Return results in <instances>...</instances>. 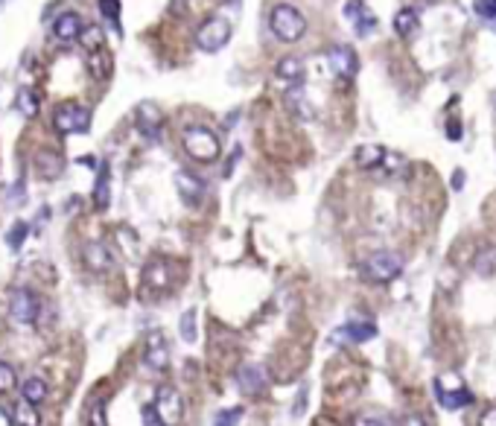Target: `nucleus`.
<instances>
[{
	"mask_svg": "<svg viewBox=\"0 0 496 426\" xmlns=\"http://www.w3.org/2000/svg\"><path fill=\"white\" fill-rule=\"evenodd\" d=\"M65 161H62V155H56L50 149H42V152H35V169L42 172L44 179H56L58 172H62Z\"/></svg>",
	"mask_w": 496,
	"mask_h": 426,
	"instance_id": "19",
	"label": "nucleus"
},
{
	"mask_svg": "<svg viewBox=\"0 0 496 426\" xmlns=\"http://www.w3.org/2000/svg\"><path fill=\"white\" fill-rule=\"evenodd\" d=\"M15 423H21V426H38V415L32 412V403H21L18 406V412H15Z\"/></svg>",
	"mask_w": 496,
	"mask_h": 426,
	"instance_id": "34",
	"label": "nucleus"
},
{
	"mask_svg": "<svg viewBox=\"0 0 496 426\" xmlns=\"http://www.w3.org/2000/svg\"><path fill=\"white\" fill-rule=\"evenodd\" d=\"M418 27H421V18L414 9H400L394 15V32L400 38H412L414 32H418Z\"/></svg>",
	"mask_w": 496,
	"mask_h": 426,
	"instance_id": "21",
	"label": "nucleus"
},
{
	"mask_svg": "<svg viewBox=\"0 0 496 426\" xmlns=\"http://www.w3.org/2000/svg\"><path fill=\"white\" fill-rule=\"evenodd\" d=\"M182 143H184V152L190 155L193 161L210 164V161L220 158V138H216V131H210L208 126H190V129H184Z\"/></svg>",
	"mask_w": 496,
	"mask_h": 426,
	"instance_id": "2",
	"label": "nucleus"
},
{
	"mask_svg": "<svg viewBox=\"0 0 496 426\" xmlns=\"http://www.w3.org/2000/svg\"><path fill=\"white\" fill-rule=\"evenodd\" d=\"M175 187H178V196H182L187 205H198L205 196V181L198 176H193V172H187V169L175 172Z\"/></svg>",
	"mask_w": 496,
	"mask_h": 426,
	"instance_id": "12",
	"label": "nucleus"
},
{
	"mask_svg": "<svg viewBox=\"0 0 496 426\" xmlns=\"http://www.w3.org/2000/svg\"><path fill=\"white\" fill-rule=\"evenodd\" d=\"M336 336H342V339H348V342H368V339H374L376 336V327L371 324V321H353V324H348V327H342Z\"/></svg>",
	"mask_w": 496,
	"mask_h": 426,
	"instance_id": "22",
	"label": "nucleus"
},
{
	"mask_svg": "<svg viewBox=\"0 0 496 426\" xmlns=\"http://www.w3.org/2000/svg\"><path fill=\"white\" fill-rule=\"evenodd\" d=\"M21 397L27 403H32V406H42L47 400V382H44V377H27L21 382Z\"/></svg>",
	"mask_w": 496,
	"mask_h": 426,
	"instance_id": "20",
	"label": "nucleus"
},
{
	"mask_svg": "<svg viewBox=\"0 0 496 426\" xmlns=\"http://www.w3.org/2000/svg\"><path fill=\"white\" fill-rule=\"evenodd\" d=\"M231 41V21L222 15H213L198 27L196 32V44L202 53H220L225 44Z\"/></svg>",
	"mask_w": 496,
	"mask_h": 426,
	"instance_id": "3",
	"label": "nucleus"
},
{
	"mask_svg": "<svg viewBox=\"0 0 496 426\" xmlns=\"http://www.w3.org/2000/svg\"><path fill=\"white\" fill-rule=\"evenodd\" d=\"M111 202V176H108V167H99V176H96V187H94V205L103 210Z\"/></svg>",
	"mask_w": 496,
	"mask_h": 426,
	"instance_id": "23",
	"label": "nucleus"
},
{
	"mask_svg": "<svg viewBox=\"0 0 496 426\" xmlns=\"http://www.w3.org/2000/svg\"><path fill=\"white\" fill-rule=\"evenodd\" d=\"M134 120H137V129H141L149 141H155L158 134H161V123H164V114L158 111V105L152 103H141L137 105V114H134Z\"/></svg>",
	"mask_w": 496,
	"mask_h": 426,
	"instance_id": "13",
	"label": "nucleus"
},
{
	"mask_svg": "<svg viewBox=\"0 0 496 426\" xmlns=\"http://www.w3.org/2000/svg\"><path fill=\"white\" fill-rule=\"evenodd\" d=\"M345 18L353 24V30L360 32V35H368L376 27V18L365 6V0H348V4H345Z\"/></svg>",
	"mask_w": 496,
	"mask_h": 426,
	"instance_id": "11",
	"label": "nucleus"
},
{
	"mask_svg": "<svg viewBox=\"0 0 496 426\" xmlns=\"http://www.w3.org/2000/svg\"><path fill=\"white\" fill-rule=\"evenodd\" d=\"M479 426H496V406H493V409H488V412L479 418Z\"/></svg>",
	"mask_w": 496,
	"mask_h": 426,
	"instance_id": "41",
	"label": "nucleus"
},
{
	"mask_svg": "<svg viewBox=\"0 0 496 426\" xmlns=\"http://www.w3.org/2000/svg\"><path fill=\"white\" fill-rule=\"evenodd\" d=\"M286 105H289L292 114H298L301 120H312V117H315V114H312V105L301 100V91H298V88H292V91L286 93Z\"/></svg>",
	"mask_w": 496,
	"mask_h": 426,
	"instance_id": "26",
	"label": "nucleus"
},
{
	"mask_svg": "<svg viewBox=\"0 0 496 426\" xmlns=\"http://www.w3.org/2000/svg\"><path fill=\"white\" fill-rule=\"evenodd\" d=\"M240 420H243V406H234V409L216 412V418H213V426H236Z\"/></svg>",
	"mask_w": 496,
	"mask_h": 426,
	"instance_id": "31",
	"label": "nucleus"
},
{
	"mask_svg": "<svg viewBox=\"0 0 496 426\" xmlns=\"http://www.w3.org/2000/svg\"><path fill=\"white\" fill-rule=\"evenodd\" d=\"M82 260H85V266L91 269V272H108L111 263H114L111 254H108V248L103 243H88L85 251H82Z\"/></svg>",
	"mask_w": 496,
	"mask_h": 426,
	"instance_id": "16",
	"label": "nucleus"
},
{
	"mask_svg": "<svg viewBox=\"0 0 496 426\" xmlns=\"http://www.w3.org/2000/svg\"><path fill=\"white\" fill-rule=\"evenodd\" d=\"M15 368L9 362H0V392H9L12 385H15Z\"/></svg>",
	"mask_w": 496,
	"mask_h": 426,
	"instance_id": "37",
	"label": "nucleus"
},
{
	"mask_svg": "<svg viewBox=\"0 0 496 426\" xmlns=\"http://www.w3.org/2000/svg\"><path fill=\"white\" fill-rule=\"evenodd\" d=\"M269 385V374L263 365H243L240 368V389L246 394H260Z\"/></svg>",
	"mask_w": 496,
	"mask_h": 426,
	"instance_id": "15",
	"label": "nucleus"
},
{
	"mask_svg": "<svg viewBox=\"0 0 496 426\" xmlns=\"http://www.w3.org/2000/svg\"><path fill=\"white\" fill-rule=\"evenodd\" d=\"M53 126L62 131V134H76V131H88L91 126V111L85 105H76V103H65L58 105L53 114Z\"/></svg>",
	"mask_w": 496,
	"mask_h": 426,
	"instance_id": "7",
	"label": "nucleus"
},
{
	"mask_svg": "<svg viewBox=\"0 0 496 426\" xmlns=\"http://www.w3.org/2000/svg\"><path fill=\"white\" fill-rule=\"evenodd\" d=\"M146 365L152 368V371H164V368L170 365V347H167V339L161 333H149L146 336Z\"/></svg>",
	"mask_w": 496,
	"mask_h": 426,
	"instance_id": "14",
	"label": "nucleus"
},
{
	"mask_svg": "<svg viewBox=\"0 0 496 426\" xmlns=\"http://www.w3.org/2000/svg\"><path fill=\"white\" fill-rule=\"evenodd\" d=\"M182 339L196 342V309H187V313L182 316Z\"/></svg>",
	"mask_w": 496,
	"mask_h": 426,
	"instance_id": "35",
	"label": "nucleus"
},
{
	"mask_svg": "<svg viewBox=\"0 0 496 426\" xmlns=\"http://www.w3.org/2000/svg\"><path fill=\"white\" fill-rule=\"evenodd\" d=\"M269 30L277 41L284 44H295L301 41L304 32H307V18L301 15V9H295L292 4H277L269 12Z\"/></svg>",
	"mask_w": 496,
	"mask_h": 426,
	"instance_id": "1",
	"label": "nucleus"
},
{
	"mask_svg": "<svg viewBox=\"0 0 496 426\" xmlns=\"http://www.w3.org/2000/svg\"><path fill=\"white\" fill-rule=\"evenodd\" d=\"M88 70H91V76L94 79H108L111 76V56L106 53V50H96V53H91V59H88Z\"/></svg>",
	"mask_w": 496,
	"mask_h": 426,
	"instance_id": "25",
	"label": "nucleus"
},
{
	"mask_svg": "<svg viewBox=\"0 0 496 426\" xmlns=\"http://www.w3.org/2000/svg\"><path fill=\"white\" fill-rule=\"evenodd\" d=\"M9 316L21 327L38 324V316H42V298H38L32 289H15V292L9 295Z\"/></svg>",
	"mask_w": 496,
	"mask_h": 426,
	"instance_id": "5",
	"label": "nucleus"
},
{
	"mask_svg": "<svg viewBox=\"0 0 496 426\" xmlns=\"http://www.w3.org/2000/svg\"><path fill=\"white\" fill-rule=\"evenodd\" d=\"M447 134H450V141H459V138H462V123L455 120V117L447 123Z\"/></svg>",
	"mask_w": 496,
	"mask_h": 426,
	"instance_id": "39",
	"label": "nucleus"
},
{
	"mask_svg": "<svg viewBox=\"0 0 496 426\" xmlns=\"http://www.w3.org/2000/svg\"><path fill=\"white\" fill-rule=\"evenodd\" d=\"M353 426H388V423H386L383 418H368V415H365V418H356Z\"/></svg>",
	"mask_w": 496,
	"mask_h": 426,
	"instance_id": "40",
	"label": "nucleus"
},
{
	"mask_svg": "<svg viewBox=\"0 0 496 426\" xmlns=\"http://www.w3.org/2000/svg\"><path fill=\"white\" fill-rule=\"evenodd\" d=\"M155 412H158V418H161L167 426H178V423H182V418H184V400H182V394H178L172 385H161L158 394H155Z\"/></svg>",
	"mask_w": 496,
	"mask_h": 426,
	"instance_id": "8",
	"label": "nucleus"
},
{
	"mask_svg": "<svg viewBox=\"0 0 496 426\" xmlns=\"http://www.w3.org/2000/svg\"><path fill=\"white\" fill-rule=\"evenodd\" d=\"M435 394H438V403L450 412H459L470 403V392L459 374H441L435 380Z\"/></svg>",
	"mask_w": 496,
	"mask_h": 426,
	"instance_id": "4",
	"label": "nucleus"
},
{
	"mask_svg": "<svg viewBox=\"0 0 496 426\" xmlns=\"http://www.w3.org/2000/svg\"><path fill=\"white\" fill-rule=\"evenodd\" d=\"M99 12H103V18H108L114 27H120V0H99Z\"/></svg>",
	"mask_w": 496,
	"mask_h": 426,
	"instance_id": "33",
	"label": "nucleus"
},
{
	"mask_svg": "<svg viewBox=\"0 0 496 426\" xmlns=\"http://www.w3.org/2000/svg\"><path fill=\"white\" fill-rule=\"evenodd\" d=\"M82 30H85V24H82V15L79 12H62V15H56V21H53V35L58 41H79Z\"/></svg>",
	"mask_w": 496,
	"mask_h": 426,
	"instance_id": "10",
	"label": "nucleus"
},
{
	"mask_svg": "<svg viewBox=\"0 0 496 426\" xmlns=\"http://www.w3.org/2000/svg\"><path fill=\"white\" fill-rule=\"evenodd\" d=\"M386 158H388V152L376 143H365V146L356 149V167L360 169H376Z\"/></svg>",
	"mask_w": 496,
	"mask_h": 426,
	"instance_id": "18",
	"label": "nucleus"
},
{
	"mask_svg": "<svg viewBox=\"0 0 496 426\" xmlns=\"http://www.w3.org/2000/svg\"><path fill=\"white\" fill-rule=\"evenodd\" d=\"M144 280H146V286H152V289H164V286L170 283L167 266H164V263H149L146 272H144Z\"/></svg>",
	"mask_w": 496,
	"mask_h": 426,
	"instance_id": "27",
	"label": "nucleus"
},
{
	"mask_svg": "<svg viewBox=\"0 0 496 426\" xmlns=\"http://www.w3.org/2000/svg\"><path fill=\"white\" fill-rule=\"evenodd\" d=\"M462 181H464V172H462V169H455V176H452V187L459 190V187H462Z\"/></svg>",
	"mask_w": 496,
	"mask_h": 426,
	"instance_id": "43",
	"label": "nucleus"
},
{
	"mask_svg": "<svg viewBox=\"0 0 496 426\" xmlns=\"http://www.w3.org/2000/svg\"><path fill=\"white\" fill-rule=\"evenodd\" d=\"M473 12L479 18H485V21H496V0H476Z\"/></svg>",
	"mask_w": 496,
	"mask_h": 426,
	"instance_id": "36",
	"label": "nucleus"
},
{
	"mask_svg": "<svg viewBox=\"0 0 496 426\" xmlns=\"http://www.w3.org/2000/svg\"><path fill=\"white\" fill-rule=\"evenodd\" d=\"M103 41H106V32L99 30V27H85L82 35H79V44H82L88 53L103 50Z\"/></svg>",
	"mask_w": 496,
	"mask_h": 426,
	"instance_id": "28",
	"label": "nucleus"
},
{
	"mask_svg": "<svg viewBox=\"0 0 496 426\" xmlns=\"http://www.w3.org/2000/svg\"><path fill=\"white\" fill-rule=\"evenodd\" d=\"M0 426H12V418H9L4 409H0Z\"/></svg>",
	"mask_w": 496,
	"mask_h": 426,
	"instance_id": "44",
	"label": "nucleus"
},
{
	"mask_svg": "<svg viewBox=\"0 0 496 426\" xmlns=\"http://www.w3.org/2000/svg\"><path fill=\"white\" fill-rule=\"evenodd\" d=\"M476 272L479 275H493L496 272V248H485L479 257H476Z\"/></svg>",
	"mask_w": 496,
	"mask_h": 426,
	"instance_id": "30",
	"label": "nucleus"
},
{
	"mask_svg": "<svg viewBox=\"0 0 496 426\" xmlns=\"http://www.w3.org/2000/svg\"><path fill=\"white\" fill-rule=\"evenodd\" d=\"M400 426H426V420H424L421 415H406V418L400 420Z\"/></svg>",
	"mask_w": 496,
	"mask_h": 426,
	"instance_id": "42",
	"label": "nucleus"
},
{
	"mask_svg": "<svg viewBox=\"0 0 496 426\" xmlns=\"http://www.w3.org/2000/svg\"><path fill=\"white\" fill-rule=\"evenodd\" d=\"M27 234H30V225H27V222H15V225L9 228V234H6V245H9L12 251H21Z\"/></svg>",
	"mask_w": 496,
	"mask_h": 426,
	"instance_id": "29",
	"label": "nucleus"
},
{
	"mask_svg": "<svg viewBox=\"0 0 496 426\" xmlns=\"http://www.w3.org/2000/svg\"><path fill=\"white\" fill-rule=\"evenodd\" d=\"M15 108L24 114V117H35L38 108H42V100H38V93L30 91V88H21L15 93Z\"/></svg>",
	"mask_w": 496,
	"mask_h": 426,
	"instance_id": "24",
	"label": "nucleus"
},
{
	"mask_svg": "<svg viewBox=\"0 0 496 426\" xmlns=\"http://www.w3.org/2000/svg\"><path fill=\"white\" fill-rule=\"evenodd\" d=\"M362 269H365L368 280H374V283H391L397 275L403 272V260L397 257V254H391V251H376V254H371L365 260Z\"/></svg>",
	"mask_w": 496,
	"mask_h": 426,
	"instance_id": "6",
	"label": "nucleus"
},
{
	"mask_svg": "<svg viewBox=\"0 0 496 426\" xmlns=\"http://www.w3.org/2000/svg\"><path fill=\"white\" fill-rule=\"evenodd\" d=\"M327 65L342 82L353 79L356 70H360V59H356V53L350 47H345V44H336V47L327 50Z\"/></svg>",
	"mask_w": 496,
	"mask_h": 426,
	"instance_id": "9",
	"label": "nucleus"
},
{
	"mask_svg": "<svg viewBox=\"0 0 496 426\" xmlns=\"http://www.w3.org/2000/svg\"><path fill=\"white\" fill-rule=\"evenodd\" d=\"M88 426H108V420H106V403L103 400H94L88 406Z\"/></svg>",
	"mask_w": 496,
	"mask_h": 426,
	"instance_id": "32",
	"label": "nucleus"
},
{
	"mask_svg": "<svg viewBox=\"0 0 496 426\" xmlns=\"http://www.w3.org/2000/svg\"><path fill=\"white\" fill-rule=\"evenodd\" d=\"M274 73H277V79H281V82L298 85V82L304 79V62L298 59V56H286V59H281V62H277Z\"/></svg>",
	"mask_w": 496,
	"mask_h": 426,
	"instance_id": "17",
	"label": "nucleus"
},
{
	"mask_svg": "<svg viewBox=\"0 0 496 426\" xmlns=\"http://www.w3.org/2000/svg\"><path fill=\"white\" fill-rule=\"evenodd\" d=\"M144 423H146V426H167L161 418H158L155 406H146V409H144Z\"/></svg>",
	"mask_w": 496,
	"mask_h": 426,
	"instance_id": "38",
	"label": "nucleus"
}]
</instances>
